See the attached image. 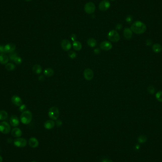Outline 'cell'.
Listing matches in <instances>:
<instances>
[{
	"label": "cell",
	"mask_w": 162,
	"mask_h": 162,
	"mask_svg": "<svg viewBox=\"0 0 162 162\" xmlns=\"http://www.w3.org/2000/svg\"><path fill=\"white\" fill-rule=\"evenodd\" d=\"M112 1H114V0H112Z\"/></svg>",
	"instance_id": "cell-47"
},
{
	"label": "cell",
	"mask_w": 162,
	"mask_h": 162,
	"mask_svg": "<svg viewBox=\"0 0 162 162\" xmlns=\"http://www.w3.org/2000/svg\"><path fill=\"white\" fill-rule=\"evenodd\" d=\"M8 113L4 110L0 111V120H4L8 118Z\"/></svg>",
	"instance_id": "cell-25"
},
{
	"label": "cell",
	"mask_w": 162,
	"mask_h": 162,
	"mask_svg": "<svg viewBox=\"0 0 162 162\" xmlns=\"http://www.w3.org/2000/svg\"><path fill=\"white\" fill-rule=\"evenodd\" d=\"M3 158L1 155H0V162H3Z\"/></svg>",
	"instance_id": "cell-43"
},
{
	"label": "cell",
	"mask_w": 162,
	"mask_h": 162,
	"mask_svg": "<svg viewBox=\"0 0 162 162\" xmlns=\"http://www.w3.org/2000/svg\"><path fill=\"white\" fill-rule=\"evenodd\" d=\"M0 152H1V149H0Z\"/></svg>",
	"instance_id": "cell-48"
},
{
	"label": "cell",
	"mask_w": 162,
	"mask_h": 162,
	"mask_svg": "<svg viewBox=\"0 0 162 162\" xmlns=\"http://www.w3.org/2000/svg\"><path fill=\"white\" fill-rule=\"evenodd\" d=\"M61 47L65 51H69L71 48L72 45L71 43L67 39H63L61 42Z\"/></svg>",
	"instance_id": "cell-11"
},
{
	"label": "cell",
	"mask_w": 162,
	"mask_h": 162,
	"mask_svg": "<svg viewBox=\"0 0 162 162\" xmlns=\"http://www.w3.org/2000/svg\"><path fill=\"white\" fill-rule=\"evenodd\" d=\"M138 142L140 144L145 143L147 141V137L145 135H141L138 138Z\"/></svg>",
	"instance_id": "cell-26"
},
{
	"label": "cell",
	"mask_w": 162,
	"mask_h": 162,
	"mask_svg": "<svg viewBox=\"0 0 162 162\" xmlns=\"http://www.w3.org/2000/svg\"><path fill=\"white\" fill-rule=\"evenodd\" d=\"M68 56L71 59H74L76 57V54L73 51H70L68 52Z\"/></svg>",
	"instance_id": "cell-31"
},
{
	"label": "cell",
	"mask_w": 162,
	"mask_h": 162,
	"mask_svg": "<svg viewBox=\"0 0 162 162\" xmlns=\"http://www.w3.org/2000/svg\"><path fill=\"white\" fill-rule=\"evenodd\" d=\"M55 126V122L52 120H48L45 122L44 124V127L46 129H51Z\"/></svg>",
	"instance_id": "cell-17"
},
{
	"label": "cell",
	"mask_w": 162,
	"mask_h": 162,
	"mask_svg": "<svg viewBox=\"0 0 162 162\" xmlns=\"http://www.w3.org/2000/svg\"><path fill=\"white\" fill-rule=\"evenodd\" d=\"M44 76H43V75H41V76H40L39 77V81H42L44 79Z\"/></svg>",
	"instance_id": "cell-41"
},
{
	"label": "cell",
	"mask_w": 162,
	"mask_h": 162,
	"mask_svg": "<svg viewBox=\"0 0 162 162\" xmlns=\"http://www.w3.org/2000/svg\"><path fill=\"white\" fill-rule=\"evenodd\" d=\"M5 50H4V46L0 45V54L5 53Z\"/></svg>",
	"instance_id": "cell-34"
},
{
	"label": "cell",
	"mask_w": 162,
	"mask_h": 162,
	"mask_svg": "<svg viewBox=\"0 0 162 162\" xmlns=\"http://www.w3.org/2000/svg\"><path fill=\"white\" fill-rule=\"evenodd\" d=\"M73 49L76 51H80L82 48V44L80 42L77 41H73Z\"/></svg>",
	"instance_id": "cell-23"
},
{
	"label": "cell",
	"mask_w": 162,
	"mask_h": 162,
	"mask_svg": "<svg viewBox=\"0 0 162 162\" xmlns=\"http://www.w3.org/2000/svg\"><path fill=\"white\" fill-rule=\"evenodd\" d=\"M124 36L125 38L127 39H130L132 38L133 33L130 29L126 28L123 31Z\"/></svg>",
	"instance_id": "cell-18"
},
{
	"label": "cell",
	"mask_w": 162,
	"mask_h": 162,
	"mask_svg": "<svg viewBox=\"0 0 162 162\" xmlns=\"http://www.w3.org/2000/svg\"><path fill=\"white\" fill-rule=\"evenodd\" d=\"M100 48L104 51L111 50L112 47V44L108 41H104L100 43Z\"/></svg>",
	"instance_id": "cell-10"
},
{
	"label": "cell",
	"mask_w": 162,
	"mask_h": 162,
	"mask_svg": "<svg viewBox=\"0 0 162 162\" xmlns=\"http://www.w3.org/2000/svg\"><path fill=\"white\" fill-rule=\"evenodd\" d=\"M87 44L89 46L91 47H93L96 46L97 45V41L96 40L93 38H90L87 41Z\"/></svg>",
	"instance_id": "cell-24"
},
{
	"label": "cell",
	"mask_w": 162,
	"mask_h": 162,
	"mask_svg": "<svg viewBox=\"0 0 162 162\" xmlns=\"http://www.w3.org/2000/svg\"><path fill=\"white\" fill-rule=\"evenodd\" d=\"M84 77L86 80L88 81H90L93 79L94 76V73L93 70L90 68H87L84 71Z\"/></svg>",
	"instance_id": "cell-9"
},
{
	"label": "cell",
	"mask_w": 162,
	"mask_h": 162,
	"mask_svg": "<svg viewBox=\"0 0 162 162\" xmlns=\"http://www.w3.org/2000/svg\"><path fill=\"white\" fill-rule=\"evenodd\" d=\"M10 122L12 126L13 127H16L19 125V120L16 115H12L10 118Z\"/></svg>",
	"instance_id": "cell-14"
},
{
	"label": "cell",
	"mask_w": 162,
	"mask_h": 162,
	"mask_svg": "<svg viewBox=\"0 0 162 162\" xmlns=\"http://www.w3.org/2000/svg\"><path fill=\"white\" fill-rule=\"evenodd\" d=\"M147 91L149 93H150V94H154V93H155V89H154V87L153 86H151V85H150L147 88Z\"/></svg>",
	"instance_id": "cell-32"
},
{
	"label": "cell",
	"mask_w": 162,
	"mask_h": 162,
	"mask_svg": "<svg viewBox=\"0 0 162 162\" xmlns=\"http://www.w3.org/2000/svg\"><path fill=\"white\" fill-rule=\"evenodd\" d=\"M29 144L31 147L36 148L39 146V141L36 138L32 137L29 140Z\"/></svg>",
	"instance_id": "cell-16"
},
{
	"label": "cell",
	"mask_w": 162,
	"mask_h": 162,
	"mask_svg": "<svg viewBox=\"0 0 162 162\" xmlns=\"http://www.w3.org/2000/svg\"><path fill=\"white\" fill-rule=\"evenodd\" d=\"M108 38L113 42H117L120 40V36L117 31L112 30L108 33Z\"/></svg>",
	"instance_id": "cell-4"
},
{
	"label": "cell",
	"mask_w": 162,
	"mask_h": 162,
	"mask_svg": "<svg viewBox=\"0 0 162 162\" xmlns=\"http://www.w3.org/2000/svg\"><path fill=\"white\" fill-rule=\"evenodd\" d=\"M112 162V160H108V159H104V160H103L102 161V162Z\"/></svg>",
	"instance_id": "cell-40"
},
{
	"label": "cell",
	"mask_w": 162,
	"mask_h": 162,
	"mask_svg": "<svg viewBox=\"0 0 162 162\" xmlns=\"http://www.w3.org/2000/svg\"><path fill=\"white\" fill-rule=\"evenodd\" d=\"M11 126L8 122L3 121L0 123V132L4 134H9L11 131Z\"/></svg>",
	"instance_id": "cell-5"
},
{
	"label": "cell",
	"mask_w": 162,
	"mask_h": 162,
	"mask_svg": "<svg viewBox=\"0 0 162 162\" xmlns=\"http://www.w3.org/2000/svg\"><path fill=\"white\" fill-rule=\"evenodd\" d=\"M11 100L12 103L16 106H20L22 104V101L21 99L19 96L13 95L12 97Z\"/></svg>",
	"instance_id": "cell-12"
},
{
	"label": "cell",
	"mask_w": 162,
	"mask_h": 162,
	"mask_svg": "<svg viewBox=\"0 0 162 162\" xmlns=\"http://www.w3.org/2000/svg\"><path fill=\"white\" fill-rule=\"evenodd\" d=\"M131 31L137 34H142L145 32L147 30L146 25L140 21H137L131 25Z\"/></svg>",
	"instance_id": "cell-1"
},
{
	"label": "cell",
	"mask_w": 162,
	"mask_h": 162,
	"mask_svg": "<svg viewBox=\"0 0 162 162\" xmlns=\"http://www.w3.org/2000/svg\"><path fill=\"white\" fill-rule=\"evenodd\" d=\"M155 97L158 101L162 102V91H159L156 93Z\"/></svg>",
	"instance_id": "cell-28"
},
{
	"label": "cell",
	"mask_w": 162,
	"mask_h": 162,
	"mask_svg": "<svg viewBox=\"0 0 162 162\" xmlns=\"http://www.w3.org/2000/svg\"><path fill=\"white\" fill-rule=\"evenodd\" d=\"M16 48V46L15 44L13 43H9L6 45L4 46V50L5 53H11L14 52Z\"/></svg>",
	"instance_id": "cell-13"
},
{
	"label": "cell",
	"mask_w": 162,
	"mask_h": 162,
	"mask_svg": "<svg viewBox=\"0 0 162 162\" xmlns=\"http://www.w3.org/2000/svg\"><path fill=\"white\" fill-rule=\"evenodd\" d=\"M122 28V25L120 24H118L117 26H116V29L117 30H120Z\"/></svg>",
	"instance_id": "cell-38"
},
{
	"label": "cell",
	"mask_w": 162,
	"mask_h": 162,
	"mask_svg": "<svg viewBox=\"0 0 162 162\" xmlns=\"http://www.w3.org/2000/svg\"><path fill=\"white\" fill-rule=\"evenodd\" d=\"M32 70L34 73L36 74H40L42 72V69L41 66L38 64H36L33 66Z\"/></svg>",
	"instance_id": "cell-21"
},
{
	"label": "cell",
	"mask_w": 162,
	"mask_h": 162,
	"mask_svg": "<svg viewBox=\"0 0 162 162\" xmlns=\"http://www.w3.org/2000/svg\"><path fill=\"white\" fill-rule=\"evenodd\" d=\"M94 53L96 55H98V54H100V50L98 49V48H96L95 49H94Z\"/></svg>",
	"instance_id": "cell-39"
},
{
	"label": "cell",
	"mask_w": 162,
	"mask_h": 162,
	"mask_svg": "<svg viewBox=\"0 0 162 162\" xmlns=\"http://www.w3.org/2000/svg\"><path fill=\"white\" fill-rule=\"evenodd\" d=\"M14 145L16 147L23 148L26 147L27 145V140L25 139L18 138L14 141Z\"/></svg>",
	"instance_id": "cell-6"
},
{
	"label": "cell",
	"mask_w": 162,
	"mask_h": 162,
	"mask_svg": "<svg viewBox=\"0 0 162 162\" xmlns=\"http://www.w3.org/2000/svg\"><path fill=\"white\" fill-rule=\"evenodd\" d=\"M56 124H57V125L58 127H60L62 125V122L60 120H58L57 121Z\"/></svg>",
	"instance_id": "cell-35"
},
{
	"label": "cell",
	"mask_w": 162,
	"mask_h": 162,
	"mask_svg": "<svg viewBox=\"0 0 162 162\" xmlns=\"http://www.w3.org/2000/svg\"><path fill=\"white\" fill-rule=\"evenodd\" d=\"M14 63H15V64H16L17 65H20V64H21L22 63V59H21V58L20 57L17 56V57L15 58V59H14Z\"/></svg>",
	"instance_id": "cell-30"
},
{
	"label": "cell",
	"mask_w": 162,
	"mask_h": 162,
	"mask_svg": "<svg viewBox=\"0 0 162 162\" xmlns=\"http://www.w3.org/2000/svg\"><path fill=\"white\" fill-rule=\"evenodd\" d=\"M85 11L87 14H93L95 11V6L92 2H88L85 6Z\"/></svg>",
	"instance_id": "cell-7"
},
{
	"label": "cell",
	"mask_w": 162,
	"mask_h": 162,
	"mask_svg": "<svg viewBox=\"0 0 162 162\" xmlns=\"http://www.w3.org/2000/svg\"><path fill=\"white\" fill-rule=\"evenodd\" d=\"M111 4L108 0H103L100 3L99 8L101 11H106L110 7Z\"/></svg>",
	"instance_id": "cell-8"
},
{
	"label": "cell",
	"mask_w": 162,
	"mask_h": 162,
	"mask_svg": "<svg viewBox=\"0 0 162 162\" xmlns=\"http://www.w3.org/2000/svg\"><path fill=\"white\" fill-rule=\"evenodd\" d=\"M152 49L153 51L156 53H159L161 52L162 50V46L159 44H155L153 46Z\"/></svg>",
	"instance_id": "cell-20"
},
{
	"label": "cell",
	"mask_w": 162,
	"mask_h": 162,
	"mask_svg": "<svg viewBox=\"0 0 162 162\" xmlns=\"http://www.w3.org/2000/svg\"><path fill=\"white\" fill-rule=\"evenodd\" d=\"M146 44H147V46H150L152 44V41L149 39L147 40L146 41Z\"/></svg>",
	"instance_id": "cell-37"
},
{
	"label": "cell",
	"mask_w": 162,
	"mask_h": 162,
	"mask_svg": "<svg viewBox=\"0 0 162 162\" xmlns=\"http://www.w3.org/2000/svg\"><path fill=\"white\" fill-rule=\"evenodd\" d=\"M25 1L26 2H30V1H31V0H25Z\"/></svg>",
	"instance_id": "cell-45"
},
{
	"label": "cell",
	"mask_w": 162,
	"mask_h": 162,
	"mask_svg": "<svg viewBox=\"0 0 162 162\" xmlns=\"http://www.w3.org/2000/svg\"><path fill=\"white\" fill-rule=\"evenodd\" d=\"M9 58L8 56L4 53L0 54V63L3 65L7 64L9 62Z\"/></svg>",
	"instance_id": "cell-19"
},
{
	"label": "cell",
	"mask_w": 162,
	"mask_h": 162,
	"mask_svg": "<svg viewBox=\"0 0 162 162\" xmlns=\"http://www.w3.org/2000/svg\"><path fill=\"white\" fill-rule=\"evenodd\" d=\"M36 162V161H32V162Z\"/></svg>",
	"instance_id": "cell-46"
},
{
	"label": "cell",
	"mask_w": 162,
	"mask_h": 162,
	"mask_svg": "<svg viewBox=\"0 0 162 162\" xmlns=\"http://www.w3.org/2000/svg\"><path fill=\"white\" fill-rule=\"evenodd\" d=\"M136 147H137V149H139L140 147H139V145H137V146H136Z\"/></svg>",
	"instance_id": "cell-44"
},
{
	"label": "cell",
	"mask_w": 162,
	"mask_h": 162,
	"mask_svg": "<svg viewBox=\"0 0 162 162\" xmlns=\"http://www.w3.org/2000/svg\"><path fill=\"white\" fill-rule=\"evenodd\" d=\"M20 121L25 125L30 123L32 119V114L30 111H25L22 112L20 116Z\"/></svg>",
	"instance_id": "cell-2"
},
{
	"label": "cell",
	"mask_w": 162,
	"mask_h": 162,
	"mask_svg": "<svg viewBox=\"0 0 162 162\" xmlns=\"http://www.w3.org/2000/svg\"><path fill=\"white\" fill-rule=\"evenodd\" d=\"M11 134L12 136L15 138H19L22 136V132L19 128L15 127L12 129Z\"/></svg>",
	"instance_id": "cell-15"
},
{
	"label": "cell",
	"mask_w": 162,
	"mask_h": 162,
	"mask_svg": "<svg viewBox=\"0 0 162 162\" xmlns=\"http://www.w3.org/2000/svg\"><path fill=\"white\" fill-rule=\"evenodd\" d=\"M17 57V54L16 53V52H12L11 53L10 55H9V59L12 60V61H14L15 58Z\"/></svg>",
	"instance_id": "cell-29"
},
{
	"label": "cell",
	"mask_w": 162,
	"mask_h": 162,
	"mask_svg": "<svg viewBox=\"0 0 162 162\" xmlns=\"http://www.w3.org/2000/svg\"><path fill=\"white\" fill-rule=\"evenodd\" d=\"M48 114L51 119L57 120L59 116V111L58 108L53 106L49 109Z\"/></svg>",
	"instance_id": "cell-3"
},
{
	"label": "cell",
	"mask_w": 162,
	"mask_h": 162,
	"mask_svg": "<svg viewBox=\"0 0 162 162\" xmlns=\"http://www.w3.org/2000/svg\"><path fill=\"white\" fill-rule=\"evenodd\" d=\"M26 108H27L26 105H25V104H22L20 106H19V111L20 112H23L26 111Z\"/></svg>",
	"instance_id": "cell-33"
},
{
	"label": "cell",
	"mask_w": 162,
	"mask_h": 162,
	"mask_svg": "<svg viewBox=\"0 0 162 162\" xmlns=\"http://www.w3.org/2000/svg\"><path fill=\"white\" fill-rule=\"evenodd\" d=\"M44 74L47 77H51L53 75L54 73V71L52 68H48L45 69L44 71Z\"/></svg>",
	"instance_id": "cell-22"
},
{
	"label": "cell",
	"mask_w": 162,
	"mask_h": 162,
	"mask_svg": "<svg viewBox=\"0 0 162 162\" xmlns=\"http://www.w3.org/2000/svg\"><path fill=\"white\" fill-rule=\"evenodd\" d=\"M71 39H72L73 41H75V40H76V35H75V34H72V35H71Z\"/></svg>",
	"instance_id": "cell-36"
},
{
	"label": "cell",
	"mask_w": 162,
	"mask_h": 162,
	"mask_svg": "<svg viewBox=\"0 0 162 162\" xmlns=\"http://www.w3.org/2000/svg\"><path fill=\"white\" fill-rule=\"evenodd\" d=\"M5 68L8 71H12L15 68V66L12 63H7L5 66Z\"/></svg>",
	"instance_id": "cell-27"
},
{
	"label": "cell",
	"mask_w": 162,
	"mask_h": 162,
	"mask_svg": "<svg viewBox=\"0 0 162 162\" xmlns=\"http://www.w3.org/2000/svg\"><path fill=\"white\" fill-rule=\"evenodd\" d=\"M126 21H127V22H130L131 21V18H130V17H127V19H126Z\"/></svg>",
	"instance_id": "cell-42"
}]
</instances>
